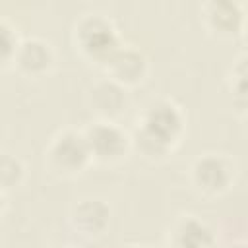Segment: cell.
I'll return each mask as SVG.
<instances>
[{"label":"cell","mask_w":248,"mask_h":248,"mask_svg":"<svg viewBox=\"0 0 248 248\" xmlns=\"http://www.w3.org/2000/svg\"><path fill=\"white\" fill-rule=\"evenodd\" d=\"M72 41L83 58L99 66H103L122 46L118 29L103 14H83L76 19Z\"/></svg>","instance_id":"cell-1"},{"label":"cell","mask_w":248,"mask_h":248,"mask_svg":"<svg viewBox=\"0 0 248 248\" xmlns=\"http://www.w3.org/2000/svg\"><path fill=\"white\" fill-rule=\"evenodd\" d=\"M93 163L87 140L83 132L78 130H60L56 132L46 149H45V165L46 169L62 178H74L87 170Z\"/></svg>","instance_id":"cell-2"},{"label":"cell","mask_w":248,"mask_h":248,"mask_svg":"<svg viewBox=\"0 0 248 248\" xmlns=\"http://www.w3.org/2000/svg\"><path fill=\"white\" fill-rule=\"evenodd\" d=\"M93 161L103 165H114L126 159L132 149V136L116 122L97 120L83 130Z\"/></svg>","instance_id":"cell-3"},{"label":"cell","mask_w":248,"mask_h":248,"mask_svg":"<svg viewBox=\"0 0 248 248\" xmlns=\"http://www.w3.org/2000/svg\"><path fill=\"white\" fill-rule=\"evenodd\" d=\"M151 136H155L159 141L174 149L186 130V118L182 108L170 101V99H159L147 105V108L141 114V120L138 124Z\"/></svg>","instance_id":"cell-4"},{"label":"cell","mask_w":248,"mask_h":248,"mask_svg":"<svg viewBox=\"0 0 248 248\" xmlns=\"http://www.w3.org/2000/svg\"><path fill=\"white\" fill-rule=\"evenodd\" d=\"M234 176V163L221 153H203L190 167V180L203 196H221L229 192Z\"/></svg>","instance_id":"cell-5"},{"label":"cell","mask_w":248,"mask_h":248,"mask_svg":"<svg viewBox=\"0 0 248 248\" xmlns=\"http://www.w3.org/2000/svg\"><path fill=\"white\" fill-rule=\"evenodd\" d=\"M200 19L205 31L215 39H234L242 35L246 12L232 0H209L200 8Z\"/></svg>","instance_id":"cell-6"},{"label":"cell","mask_w":248,"mask_h":248,"mask_svg":"<svg viewBox=\"0 0 248 248\" xmlns=\"http://www.w3.org/2000/svg\"><path fill=\"white\" fill-rule=\"evenodd\" d=\"M101 68L107 79L128 89V87H138L145 81L149 74V60L140 48L132 45H122Z\"/></svg>","instance_id":"cell-7"},{"label":"cell","mask_w":248,"mask_h":248,"mask_svg":"<svg viewBox=\"0 0 248 248\" xmlns=\"http://www.w3.org/2000/svg\"><path fill=\"white\" fill-rule=\"evenodd\" d=\"M54 64L56 52L52 43L41 37H27L21 41L12 66L25 78H43L52 72Z\"/></svg>","instance_id":"cell-8"},{"label":"cell","mask_w":248,"mask_h":248,"mask_svg":"<svg viewBox=\"0 0 248 248\" xmlns=\"http://www.w3.org/2000/svg\"><path fill=\"white\" fill-rule=\"evenodd\" d=\"M70 227L83 238H99L110 225V207L105 200L85 198L74 203L68 215Z\"/></svg>","instance_id":"cell-9"},{"label":"cell","mask_w":248,"mask_h":248,"mask_svg":"<svg viewBox=\"0 0 248 248\" xmlns=\"http://www.w3.org/2000/svg\"><path fill=\"white\" fill-rule=\"evenodd\" d=\"M87 101L91 112L99 120H107V122H116V118H120L128 107L126 89L107 78L89 87Z\"/></svg>","instance_id":"cell-10"},{"label":"cell","mask_w":248,"mask_h":248,"mask_svg":"<svg viewBox=\"0 0 248 248\" xmlns=\"http://www.w3.org/2000/svg\"><path fill=\"white\" fill-rule=\"evenodd\" d=\"M170 246L215 248V232L205 221L194 215H182L170 229Z\"/></svg>","instance_id":"cell-11"},{"label":"cell","mask_w":248,"mask_h":248,"mask_svg":"<svg viewBox=\"0 0 248 248\" xmlns=\"http://www.w3.org/2000/svg\"><path fill=\"white\" fill-rule=\"evenodd\" d=\"M229 89L234 107L248 114V52L232 62L229 70Z\"/></svg>","instance_id":"cell-12"},{"label":"cell","mask_w":248,"mask_h":248,"mask_svg":"<svg viewBox=\"0 0 248 248\" xmlns=\"http://www.w3.org/2000/svg\"><path fill=\"white\" fill-rule=\"evenodd\" d=\"M132 149H136L147 161H163L172 153L169 145H165L163 141H159L155 136H151L140 126H136L132 134Z\"/></svg>","instance_id":"cell-13"},{"label":"cell","mask_w":248,"mask_h":248,"mask_svg":"<svg viewBox=\"0 0 248 248\" xmlns=\"http://www.w3.org/2000/svg\"><path fill=\"white\" fill-rule=\"evenodd\" d=\"M25 180V165L17 155L4 153L0 159V190L2 196L21 186Z\"/></svg>","instance_id":"cell-14"},{"label":"cell","mask_w":248,"mask_h":248,"mask_svg":"<svg viewBox=\"0 0 248 248\" xmlns=\"http://www.w3.org/2000/svg\"><path fill=\"white\" fill-rule=\"evenodd\" d=\"M21 41L23 39H19L17 29L6 17L0 19V60H2L4 68L14 64V58L17 54V50H19Z\"/></svg>","instance_id":"cell-15"},{"label":"cell","mask_w":248,"mask_h":248,"mask_svg":"<svg viewBox=\"0 0 248 248\" xmlns=\"http://www.w3.org/2000/svg\"><path fill=\"white\" fill-rule=\"evenodd\" d=\"M242 39H244V43L248 45V14H246V21H244V27H242V35H240Z\"/></svg>","instance_id":"cell-16"},{"label":"cell","mask_w":248,"mask_h":248,"mask_svg":"<svg viewBox=\"0 0 248 248\" xmlns=\"http://www.w3.org/2000/svg\"><path fill=\"white\" fill-rule=\"evenodd\" d=\"M229 248H248V244L246 242H236V244H231Z\"/></svg>","instance_id":"cell-17"},{"label":"cell","mask_w":248,"mask_h":248,"mask_svg":"<svg viewBox=\"0 0 248 248\" xmlns=\"http://www.w3.org/2000/svg\"><path fill=\"white\" fill-rule=\"evenodd\" d=\"M128 248H153L149 244H134V246H128Z\"/></svg>","instance_id":"cell-18"},{"label":"cell","mask_w":248,"mask_h":248,"mask_svg":"<svg viewBox=\"0 0 248 248\" xmlns=\"http://www.w3.org/2000/svg\"><path fill=\"white\" fill-rule=\"evenodd\" d=\"M58 248H76V246H70V244H66V246H58Z\"/></svg>","instance_id":"cell-19"},{"label":"cell","mask_w":248,"mask_h":248,"mask_svg":"<svg viewBox=\"0 0 248 248\" xmlns=\"http://www.w3.org/2000/svg\"><path fill=\"white\" fill-rule=\"evenodd\" d=\"M170 248H176V246H170Z\"/></svg>","instance_id":"cell-20"}]
</instances>
